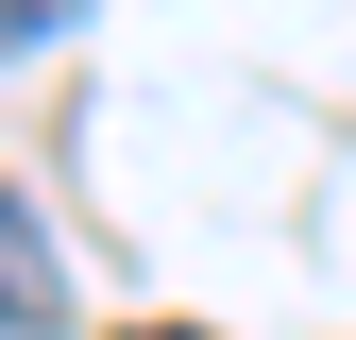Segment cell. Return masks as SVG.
Wrapping results in <instances>:
<instances>
[{"label": "cell", "instance_id": "2", "mask_svg": "<svg viewBox=\"0 0 356 340\" xmlns=\"http://www.w3.org/2000/svg\"><path fill=\"white\" fill-rule=\"evenodd\" d=\"M51 17H85V0H0V34H51Z\"/></svg>", "mask_w": 356, "mask_h": 340}, {"label": "cell", "instance_id": "3", "mask_svg": "<svg viewBox=\"0 0 356 340\" xmlns=\"http://www.w3.org/2000/svg\"><path fill=\"white\" fill-rule=\"evenodd\" d=\"M136 340H204V323H136Z\"/></svg>", "mask_w": 356, "mask_h": 340}, {"label": "cell", "instance_id": "1", "mask_svg": "<svg viewBox=\"0 0 356 340\" xmlns=\"http://www.w3.org/2000/svg\"><path fill=\"white\" fill-rule=\"evenodd\" d=\"M51 323H68V272L34 238V204H0V340H51Z\"/></svg>", "mask_w": 356, "mask_h": 340}]
</instances>
